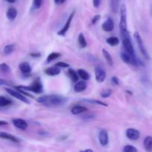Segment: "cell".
Returning <instances> with one entry per match:
<instances>
[{
    "label": "cell",
    "instance_id": "14",
    "mask_svg": "<svg viewBox=\"0 0 152 152\" xmlns=\"http://www.w3.org/2000/svg\"><path fill=\"white\" fill-rule=\"evenodd\" d=\"M0 138L4 140H10L11 142H16V143H19L20 142V139H19L16 137L13 136V135L7 133V132H0Z\"/></svg>",
    "mask_w": 152,
    "mask_h": 152
},
{
    "label": "cell",
    "instance_id": "37",
    "mask_svg": "<svg viewBox=\"0 0 152 152\" xmlns=\"http://www.w3.org/2000/svg\"><path fill=\"white\" fill-rule=\"evenodd\" d=\"M111 82H112L114 86H119L120 85V81H119V79L117 77H113L111 78Z\"/></svg>",
    "mask_w": 152,
    "mask_h": 152
},
{
    "label": "cell",
    "instance_id": "5",
    "mask_svg": "<svg viewBox=\"0 0 152 152\" xmlns=\"http://www.w3.org/2000/svg\"><path fill=\"white\" fill-rule=\"evenodd\" d=\"M121 59L126 63L133 65H137V60L136 56L128 53L126 50L121 53Z\"/></svg>",
    "mask_w": 152,
    "mask_h": 152
},
{
    "label": "cell",
    "instance_id": "18",
    "mask_svg": "<svg viewBox=\"0 0 152 152\" xmlns=\"http://www.w3.org/2000/svg\"><path fill=\"white\" fill-rule=\"evenodd\" d=\"M47 75L50 76V77H53V76H56L58 74H60V69H59L58 67L54 66V67H50V68H47V69L45 71Z\"/></svg>",
    "mask_w": 152,
    "mask_h": 152
},
{
    "label": "cell",
    "instance_id": "35",
    "mask_svg": "<svg viewBox=\"0 0 152 152\" xmlns=\"http://www.w3.org/2000/svg\"><path fill=\"white\" fill-rule=\"evenodd\" d=\"M55 66L58 67V68H68L69 67V64L66 63L65 62H58L55 64Z\"/></svg>",
    "mask_w": 152,
    "mask_h": 152
},
{
    "label": "cell",
    "instance_id": "13",
    "mask_svg": "<svg viewBox=\"0 0 152 152\" xmlns=\"http://www.w3.org/2000/svg\"><path fill=\"white\" fill-rule=\"evenodd\" d=\"M99 143L102 146H105L108 143V132L105 129H102L99 134Z\"/></svg>",
    "mask_w": 152,
    "mask_h": 152
},
{
    "label": "cell",
    "instance_id": "25",
    "mask_svg": "<svg viewBox=\"0 0 152 152\" xmlns=\"http://www.w3.org/2000/svg\"><path fill=\"white\" fill-rule=\"evenodd\" d=\"M106 42L108 43V45H110L111 46H116L119 44L120 42V40L117 37H108L106 39Z\"/></svg>",
    "mask_w": 152,
    "mask_h": 152
},
{
    "label": "cell",
    "instance_id": "17",
    "mask_svg": "<svg viewBox=\"0 0 152 152\" xmlns=\"http://www.w3.org/2000/svg\"><path fill=\"white\" fill-rule=\"evenodd\" d=\"M87 88V84L85 81H79L74 86V91L77 93H80V92L85 91Z\"/></svg>",
    "mask_w": 152,
    "mask_h": 152
},
{
    "label": "cell",
    "instance_id": "23",
    "mask_svg": "<svg viewBox=\"0 0 152 152\" xmlns=\"http://www.w3.org/2000/svg\"><path fill=\"white\" fill-rule=\"evenodd\" d=\"M144 146L146 151H152V137L148 136L145 137V140H144Z\"/></svg>",
    "mask_w": 152,
    "mask_h": 152
},
{
    "label": "cell",
    "instance_id": "21",
    "mask_svg": "<svg viewBox=\"0 0 152 152\" xmlns=\"http://www.w3.org/2000/svg\"><path fill=\"white\" fill-rule=\"evenodd\" d=\"M102 55H103L104 58L105 59V60L107 61L108 64L110 65H113L114 64V61H113V58L111 56V55L108 53V50H106L105 49H102Z\"/></svg>",
    "mask_w": 152,
    "mask_h": 152
},
{
    "label": "cell",
    "instance_id": "10",
    "mask_svg": "<svg viewBox=\"0 0 152 152\" xmlns=\"http://www.w3.org/2000/svg\"><path fill=\"white\" fill-rule=\"evenodd\" d=\"M126 137L132 140H137L140 137V133L134 129H128L126 130Z\"/></svg>",
    "mask_w": 152,
    "mask_h": 152
},
{
    "label": "cell",
    "instance_id": "39",
    "mask_svg": "<svg viewBox=\"0 0 152 152\" xmlns=\"http://www.w3.org/2000/svg\"><path fill=\"white\" fill-rule=\"evenodd\" d=\"M11 83H9L8 81L5 80H3V79H0V86H10Z\"/></svg>",
    "mask_w": 152,
    "mask_h": 152
},
{
    "label": "cell",
    "instance_id": "34",
    "mask_svg": "<svg viewBox=\"0 0 152 152\" xmlns=\"http://www.w3.org/2000/svg\"><path fill=\"white\" fill-rule=\"evenodd\" d=\"M111 94H112V91H111V89H107V90L104 91H102L101 93L100 96L102 98H108L111 96Z\"/></svg>",
    "mask_w": 152,
    "mask_h": 152
},
{
    "label": "cell",
    "instance_id": "36",
    "mask_svg": "<svg viewBox=\"0 0 152 152\" xmlns=\"http://www.w3.org/2000/svg\"><path fill=\"white\" fill-rule=\"evenodd\" d=\"M99 19H100V15H99V14L95 15V16H94V18L92 19V20H91L92 25H95V24H96V22H97L99 20Z\"/></svg>",
    "mask_w": 152,
    "mask_h": 152
},
{
    "label": "cell",
    "instance_id": "3",
    "mask_svg": "<svg viewBox=\"0 0 152 152\" xmlns=\"http://www.w3.org/2000/svg\"><path fill=\"white\" fill-rule=\"evenodd\" d=\"M122 37V39H123V44L124 46V49L128 53H131V54L135 55L134 53V49L133 45H132V40H131L130 35L128 31V30L124 31H121L120 32Z\"/></svg>",
    "mask_w": 152,
    "mask_h": 152
},
{
    "label": "cell",
    "instance_id": "16",
    "mask_svg": "<svg viewBox=\"0 0 152 152\" xmlns=\"http://www.w3.org/2000/svg\"><path fill=\"white\" fill-rule=\"evenodd\" d=\"M88 111V108L86 107L83 106V105H75L71 108V111L72 114L74 115H77V114H83V113L86 112Z\"/></svg>",
    "mask_w": 152,
    "mask_h": 152
},
{
    "label": "cell",
    "instance_id": "31",
    "mask_svg": "<svg viewBox=\"0 0 152 152\" xmlns=\"http://www.w3.org/2000/svg\"><path fill=\"white\" fill-rule=\"evenodd\" d=\"M85 101L91 104H96V105H102V106H108V105L106 103H105V102H101L99 100H96V99H86Z\"/></svg>",
    "mask_w": 152,
    "mask_h": 152
},
{
    "label": "cell",
    "instance_id": "29",
    "mask_svg": "<svg viewBox=\"0 0 152 152\" xmlns=\"http://www.w3.org/2000/svg\"><path fill=\"white\" fill-rule=\"evenodd\" d=\"M0 72L2 74H8L10 72V68L6 63L0 64Z\"/></svg>",
    "mask_w": 152,
    "mask_h": 152
},
{
    "label": "cell",
    "instance_id": "30",
    "mask_svg": "<svg viewBox=\"0 0 152 152\" xmlns=\"http://www.w3.org/2000/svg\"><path fill=\"white\" fill-rule=\"evenodd\" d=\"M120 0H111V10L114 13H117L119 7V4H120Z\"/></svg>",
    "mask_w": 152,
    "mask_h": 152
},
{
    "label": "cell",
    "instance_id": "2",
    "mask_svg": "<svg viewBox=\"0 0 152 152\" xmlns=\"http://www.w3.org/2000/svg\"><path fill=\"white\" fill-rule=\"evenodd\" d=\"M17 90H22V91H28L34 92L35 94H41L43 91L42 84L41 79L39 77H37L34 80L32 84L30 86H20L16 87Z\"/></svg>",
    "mask_w": 152,
    "mask_h": 152
},
{
    "label": "cell",
    "instance_id": "33",
    "mask_svg": "<svg viewBox=\"0 0 152 152\" xmlns=\"http://www.w3.org/2000/svg\"><path fill=\"white\" fill-rule=\"evenodd\" d=\"M42 4V0H34V1H33V7L35 10H37V9L40 8Z\"/></svg>",
    "mask_w": 152,
    "mask_h": 152
},
{
    "label": "cell",
    "instance_id": "27",
    "mask_svg": "<svg viewBox=\"0 0 152 152\" xmlns=\"http://www.w3.org/2000/svg\"><path fill=\"white\" fill-rule=\"evenodd\" d=\"M78 42H79V44H80V47L82 48H86L87 46V42H86V38H85V36L83 35V34H80L78 37Z\"/></svg>",
    "mask_w": 152,
    "mask_h": 152
},
{
    "label": "cell",
    "instance_id": "1",
    "mask_svg": "<svg viewBox=\"0 0 152 152\" xmlns=\"http://www.w3.org/2000/svg\"><path fill=\"white\" fill-rule=\"evenodd\" d=\"M37 101L39 103H41L42 105H46V106L53 107L63 105L68 101V99L65 96H61V95L50 94L43 95V96L37 98Z\"/></svg>",
    "mask_w": 152,
    "mask_h": 152
},
{
    "label": "cell",
    "instance_id": "41",
    "mask_svg": "<svg viewBox=\"0 0 152 152\" xmlns=\"http://www.w3.org/2000/svg\"><path fill=\"white\" fill-rule=\"evenodd\" d=\"M7 124H8V123H7L6 121H4V120H0V126H6V125H7Z\"/></svg>",
    "mask_w": 152,
    "mask_h": 152
},
{
    "label": "cell",
    "instance_id": "9",
    "mask_svg": "<svg viewBox=\"0 0 152 152\" xmlns=\"http://www.w3.org/2000/svg\"><path fill=\"white\" fill-rule=\"evenodd\" d=\"M74 15H75V11H73L72 13L70 14V16H68V19H67L66 22H65V25H64L63 28L59 31L57 32V34L59 36H65V34H66L67 31H68V29L70 28V26H71V21H72L73 18H74Z\"/></svg>",
    "mask_w": 152,
    "mask_h": 152
},
{
    "label": "cell",
    "instance_id": "43",
    "mask_svg": "<svg viewBox=\"0 0 152 152\" xmlns=\"http://www.w3.org/2000/svg\"><path fill=\"white\" fill-rule=\"evenodd\" d=\"M65 1H66V0H59V4H63L64 2H65Z\"/></svg>",
    "mask_w": 152,
    "mask_h": 152
},
{
    "label": "cell",
    "instance_id": "24",
    "mask_svg": "<svg viewBox=\"0 0 152 152\" xmlns=\"http://www.w3.org/2000/svg\"><path fill=\"white\" fill-rule=\"evenodd\" d=\"M77 74H78L79 77L83 80H88L90 79V74L84 69H79L77 71Z\"/></svg>",
    "mask_w": 152,
    "mask_h": 152
},
{
    "label": "cell",
    "instance_id": "6",
    "mask_svg": "<svg viewBox=\"0 0 152 152\" xmlns=\"http://www.w3.org/2000/svg\"><path fill=\"white\" fill-rule=\"evenodd\" d=\"M134 38H135V39H136L137 43V45H138V47H139V49H140V52H141V53H142V56H143L145 59H149V56H148V53H147V51H146V49H145V46H144L143 42H142V38H141V37H140V35L139 33L138 32L134 33Z\"/></svg>",
    "mask_w": 152,
    "mask_h": 152
},
{
    "label": "cell",
    "instance_id": "15",
    "mask_svg": "<svg viewBox=\"0 0 152 152\" xmlns=\"http://www.w3.org/2000/svg\"><path fill=\"white\" fill-rule=\"evenodd\" d=\"M19 68L21 72L24 74H29L32 71V68L28 62H22L19 64Z\"/></svg>",
    "mask_w": 152,
    "mask_h": 152
},
{
    "label": "cell",
    "instance_id": "45",
    "mask_svg": "<svg viewBox=\"0 0 152 152\" xmlns=\"http://www.w3.org/2000/svg\"><path fill=\"white\" fill-rule=\"evenodd\" d=\"M85 151H93V150H91V149H86Z\"/></svg>",
    "mask_w": 152,
    "mask_h": 152
},
{
    "label": "cell",
    "instance_id": "8",
    "mask_svg": "<svg viewBox=\"0 0 152 152\" xmlns=\"http://www.w3.org/2000/svg\"><path fill=\"white\" fill-rule=\"evenodd\" d=\"M95 78L98 83H103L106 78V73L105 70L100 66L95 67Z\"/></svg>",
    "mask_w": 152,
    "mask_h": 152
},
{
    "label": "cell",
    "instance_id": "38",
    "mask_svg": "<svg viewBox=\"0 0 152 152\" xmlns=\"http://www.w3.org/2000/svg\"><path fill=\"white\" fill-rule=\"evenodd\" d=\"M101 1H102V0H93L94 7H96V8L99 7V5H100V4H101Z\"/></svg>",
    "mask_w": 152,
    "mask_h": 152
},
{
    "label": "cell",
    "instance_id": "40",
    "mask_svg": "<svg viewBox=\"0 0 152 152\" xmlns=\"http://www.w3.org/2000/svg\"><path fill=\"white\" fill-rule=\"evenodd\" d=\"M31 56H33V57H39L41 54L39 53H31Z\"/></svg>",
    "mask_w": 152,
    "mask_h": 152
},
{
    "label": "cell",
    "instance_id": "28",
    "mask_svg": "<svg viewBox=\"0 0 152 152\" xmlns=\"http://www.w3.org/2000/svg\"><path fill=\"white\" fill-rule=\"evenodd\" d=\"M60 56H61V53H56V52H53V53H50V54L48 55V56L47 57V62L48 63H49V62L58 59V58L60 57Z\"/></svg>",
    "mask_w": 152,
    "mask_h": 152
},
{
    "label": "cell",
    "instance_id": "44",
    "mask_svg": "<svg viewBox=\"0 0 152 152\" xmlns=\"http://www.w3.org/2000/svg\"><path fill=\"white\" fill-rule=\"evenodd\" d=\"M54 1H55V3H56V4H59V0H54Z\"/></svg>",
    "mask_w": 152,
    "mask_h": 152
},
{
    "label": "cell",
    "instance_id": "22",
    "mask_svg": "<svg viewBox=\"0 0 152 152\" xmlns=\"http://www.w3.org/2000/svg\"><path fill=\"white\" fill-rule=\"evenodd\" d=\"M68 75H69V77L71 78L72 82L76 83V82L78 81L79 75L77 74V72H76L74 69H72V68H69L68 69Z\"/></svg>",
    "mask_w": 152,
    "mask_h": 152
},
{
    "label": "cell",
    "instance_id": "20",
    "mask_svg": "<svg viewBox=\"0 0 152 152\" xmlns=\"http://www.w3.org/2000/svg\"><path fill=\"white\" fill-rule=\"evenodd\" d=\"M13 102L5 96H0V107H7L11 105Z\"/></svg>",
    "mask_w": 152,
    "mask_h": 152
},
{
    "label": "cell",
    "instance_id": "32",
    "mask_svg": "<svg viewBox=\"0 0 152 152\" xmlns=\"http://www.w3.org/2000/svg\"><path fill=\"white\" fill-rule=\"evenodd\" d=\"M123 151L124 152H137V149L136 148L133 146V145H127L124 147L123 148Z\"/></svg>",
    "mask_w": 152,
    "mask_h": 152
},
{
    "label": "cell",
    "instance_id": "26",
    "mask_svg": "<svg viewBox=\"0 0 152 152\" xmlns=\"http://www.w3.org/2000/svg\"><path fill=\"white\" fill-rule=\"evenodd\" d=\"M15 49V45L14 44H10L7 45L3 49V53L4 55H9Z\"/></svg>",
    "mask_w": 152,
    "mask_h": 152
},
{
    "label": "cell",
    "instance_id": "19",
    "mask_svg": "<svg viewBox=\"0 0 152 152\" xmlns=\"http://www.w3.org/2000/svg\"><path fill=\"white\" fill-rule=\"evenodd\" d=\"M17 10L15 7H10L8 8V10H7V19L10 21H13L16 18V16H17Z\"/></svg>",
    "mask_w": 152,
    "mask_h": 152
},
{
    "label": "cell",
    "instance_id": "42",
    "mask_svg": "<svg viewBox=\"0 0 152 152\" xmlns=\"http://www.w3.org/2000/svg\"><path fill=\"white\" fill-rule=\"evenodd\" d=\"M4 1H7V2H8V3H14V2H16V0H4Z\"/></svg>",
    "mask_w": 152,
    "mask_h": 152
},
{
    "label": "cell",
    "instance_id": "11",
    "mask_svg": "<svg viewBox=\"0 0 152 152\" xmlns=\"http://www.w3.org/2000/svg\"><path fill=\"white\" fill-rule=\"evenodd\" d=\"M102 28L104 31L106 32H111L114 28V20L111 17H108L105 22L102 23Z\"/></svg>",
    "mask_w": 152,
    "mask_h": 152
},
{
    "label": "cell",
    "instance_id": "4",
    "mask_svg": "<svg viewBox=\"0 0 152 152\" xmlns=\"http://www.w3.org/2000/svg\"><path fill=\"white\" fill-rule=\"evenodd\" d=\"M120 30L124 31L127 30V10H126V4H122L120 7Z\"/></svg>",
    "mask_w": 152,
    "mask_h": 152
},
{
    "label": "cell",
    "instance_id": "12",
    "mask_svg": "<svg viewBox=\"0 0 152 152\" xmlns=\"http://www.w3.org/2000/svg\"><path fill=\"white\" fill-rule=\"evenodd\" d=\"M12 123H13V126L15 127L20 129V130L24 131L28 129V123L25 120H22V119H13Z\"/></svg>",
    "mask_w": 152,
    "mask_h": 152
},
{
    "label": "cell",
    "instance_id": "7",
    "mask_svg": "<svg viewBox=\"0 0 152 152\" xmlns=\"http://www.w3.org/2000/svg\"><path fill=\"white\" fill-rule=\"evenodd\" d=\"M4 90H5L9 94L11 95L12 96H13V97L16 98V99H19V100L22 101V102H25V103L30 104V101L28 100V99H27L25 96H23L22 94H21L20 91H16L13 90V89H11V88H4Z\"/></svg>",
    "mask_w": 152,
    "mask_h": 152
}]
</instances>
